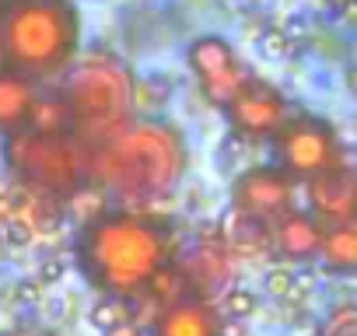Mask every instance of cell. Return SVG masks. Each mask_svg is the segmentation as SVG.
Returning a JSON list of instances; mask_svg holds the SVG:
<instances>
[{
	"label": "cell",
	"mask_w": 357,
	"mask_h": 336,
	"mask_svg": "<svg viewBox=\"0 0 357 336\" xmlns=\"http://www.w3.org/2000/svg\"><path fill=\"white\" fill-rule=\"evenodd\" d=\"M178 238L168 221L140 211H102L74 235V263L102 298H137L175 263Z\"/></svg>",
	"instance_id": "6da1fadb"
},
{
	"label": "cell",
	"mask_w": 357,
	"mask_h": 336,
	"mask_svg": "<svg viewBox=\"0 0 357 336\" xmlns=\"http://www.w3.org/2000/svg\"><path fill=\"white\" fill-rule=\"evenodd\" d=\"M186 172V137L161 116H140L105 144L91 147V190L133 207L168 200L183 186Z\"/></svg>",
	"instance_id": "7a4b0ae2"
},
{
	"label": "cell",
	"mask_w": 357,
	"mask_h": 336,
	"mask_svg": "<svg viewBox=\"0 0 357 336\" xmlns=\"http://www.w3.org/2000/svg\"><path fill=\"white\" fill-rule=\"evenodd\" d=\"M81 56L74 0H8L0 8V67L32 84L63 81Z\"/></svg>",
	"instance_id": "3957f363"
},
{
	"label": "cell",
	"mask_w": 357,
	"mask_h": 336,
	"mask_svg": "<svg viewBox=\"0 0 357 336\" xmlns=\"http://www.w3.org/2000/svg\"><path fill=\"white\" fill-rule=\"evenodd\" d=\"M56 91L67 102L70 133L88 147L105 144L137 119V77L116 53L95 49L77 56Z\"/></svg>",
	"instance_id": "277c9868"
},
{
	"label": "cell",
	"mask_w": 357,
	"mask_h": 336,
	"mask_svg": "<svg viewBox=\"0 0 357 336\" xmlns=\"http://www.w3.org/2000/svg\"><path fill=\"white\" fill-rule=\"evenodd\" d=\"M4 165L15 183L43 200L70 204L77 193L91 190V147L77 137L18 133L4 140Z\"/></svg>",
	"instance_id": "5b68a950"
},
{
	"label": "cell",
	"mask_w": 357,
	"mask_h": 336,
	"mask_svg": "<svg viewBox=\"0 0 357 336\" xmlns=\"http://www.w3.org/2000/svg\"><path fill=\"white\" fill-rule=\"evenodd\" d=\"M270 147H273V165L284 176H291L298 186L343 165V144H340L336 126L305 109L291 112V119L280 126V133L270 140Z\"/></svg>",
	"instance_id": "8992f818"
},
{
	"label": "cell",
	"mask_w": 357,
	"mask_h": 336,
	"mask_svg": "<svg viewBox=\"0 0 357 336\" xmlns=\"http://www.w3.org/2000/svg\"><path fill=\"white\" fill-rule=\"evenodd\" d=\"M186 67L193 70L204 98L218 109H228L235 102V95L252 81L245 63L238 60V53L231 49L228 39L221 36H200L186 46Z\"/></svg>",
	"instance_id": "52a82bcc"
},
{
	"label": "cell",
	"mask_w": 357,
	"mask_h": 336,
	"mask_svg": "<svg viewBox=\"0 0 357 336\" xmlns=\"http://www.w3.org/2000/svg\"><path fill=\"white\" fill-rule=\"evenodd\" d=\"M294 190L298 183L291 176H284L280 168L270 165H249L231 179V211L259 217L266 224H277L280 217H287L294 211Z\"/></svg>",
	"instance_id": "ba28073f"
},
{
	"label": "cell",
	"mask_w": 357,
	"mask_h": 336,
	"mask_svg": "<svg viewBox=\"0 0 357 336\" xmlns=\"http://www.w3.org/2000/svg\"><path fill=\"white\" fill-rule=\"evenodd\" d=\"M231 140H245V144H259V140H273L280 133V126L291 119V105L287 98L266 84V81H249L235 102L225 109Z\"/></svg>",
	"instance_id": "9c48e42d"
},
{
	"label": "cell",
	"mask_w": 357,
	"mask_h": 336,
	"mask_svg": "<svg viewBox=\"0 0 357 336\" xmlns=\"http://www.w3.org/2000/svg\"><path fill=\"white\" fill-rule=\"evenodd\" d=\"M175 273L183 277V287L190 298H204L211 301L214 294L228 291L231 280V249L221 235L214 238H200L193 249L183 252V259L175 263Z\"/></svg>",
	"instance_id": "30bf717a"
},
{
	"label": "cell",
	"mask_w": 357,
	"mask_h": 336,
	"mask_svg": "<svg viewBox=\"0 0 357 336\" xmlns=\"http://www.w3.org/2000/svg\"><path fill=\"white\" fill-rule=\"evenodd\" d=\"M305 200H308V214L326 228L350 224L357 217V168L343 161L329 172L315 176L312 183H305Z\"/></svg>",
	"instance_id": "8fae6325"
},
{
	"label": "cell",
	"mask_w": 357,
	"mask_h": 336,
	"mask_svg": "<svg viewBox=\"0 0 357 336\" xmlns=\"http://www.w3.org/2000/svg\"><path fill=\"white\" fill-rule=\"evenodd\" d=\"M221 312L204 298H178L161 305L151 322V336H221Z\"/></svg>",
	"instance_id": "7c38bea8"
},
{
	"label": "cell",
	"mask_w": 357,
	"mask_h": 336,
	"mask_svg": "<svg viewBox=\"0 0 357 336\" xmlns=\"http://www.w3.org/2000/svg\"><path fill=\"white\" fill-rule=\"evenodd\" d=\"M322 242H326V224L315 221L308 211H291L287 217H280L273 224V249L291 259V263H308L322 252Z\"/></svg>",
	"instance_id": "4fadbf2b"
},
{
	"label": "cell",
	"mask_w": 357,
	"mask_h": 336,
	"mask_svg": "<svg viewBox=\"0 0 357 336\" xmlns=\"http://www.w3.org/2000/svg\"><path fill=\"white\" fill-rule=\"evenodd\" d=\"M36 102H39V84L0 67V140H11L29 130Z\"/></svg>",
	"instance_id": "5bb4252c"
},
{
	"label": "cell",
	"mask_w": 357,
	"mask_h": 336,
	"mask_svg": "<svg viewBox=\"0 0 357 336\" xmlns=\"http://www.w3.org/2000/svg\"><path fill=\"white\" fill-rule=\"evenodd\" d=\"M221 238L228 242L231 252H266L273 249V224L259 221V217H249V214H238V211H228L225 217V228H221Z\"/></svg>",
	"instance_id": "9a60e30c"
},
{
	"label": "cell",
	"mask_w": 357,
	"mask_h": 336,
	"mask_svg": "<svg viewBox=\"0 0 357 336\" xmlns=\"http://www.w3.org/2000/svg\"><path fill=\"white\" fill-rule=\"evenodd\" d=\"M319 259L333 273H357V231L350 224L326 228V242H322Z\"/></svg>",
	"instance_id": "2e32d148"
},
{
	"label": "cell",
	"mask_w": 357,
	"mask_h": 336,
	"mask_svg": "<svg viewBox=\"0 0 357 336\" xmlns=\"http://www.w3.org/2000/svg\"><path fill=\"white\" fill-rule=\"evenodd\" d=\"M32 133H46V137H67L70 133V112H67V102L60 91H50L43 95L39 91V102L32 109V123H29ZM74 137V133H70Z\"/></svg>",
	"instance_id": "e0dca14e"
},
{
	"label": "cell",
	"mask_w": 357,
	"mask_h": 336,
	"mask_svg": "<svg viewBox=\"0 0 357 336\" xmlns=\"http://www.w3.org/2000/svg\"><path fill=\"white\" fill-rule=\"evenodd\" d=\"M319 336H357V301L336 305V308L322 319Z\"/></svg>",
	"instance_id": "ac0fdd59"
},
{
	"label": "cell",
	"mask_w": 357,
	"mask_h": 336,
	"mask_svg": "<svg viewBox=\"0 0 357 336\" xmlns=\"http://www.w3.org/2000/svg\"><path fill=\"white\" fill-rule=\"evenodd\" d=\"M252 308H256V294L252 291H245V287H228L225 294H221V319H238V322H245V315H252Z\"/></svg>",
	"instance_id": "d6986e66"
},
{
	"label": "cell",
	"mask_w": 357,
	"mask_h": 336,
	"mask_svg": "<svg viewBox=\"0 0 357 336\" xmlns=\"http://www.w3.org/2000/svg\"><path fill=\"white\" fill-rule=\"evenodd\" d=\"M91 322H95L102 333H109V329L130 322V308H126V301H119V298H102V301L91 308Z\"/></svg>",
	"instance_id": "ffe728a7"
},
{
	"label": "cell",
	"mask_w": 357,
	"mask_h": 336,
	"mask_svg": "<svg viewBox=\"0 0 357 336\" xmlns=\"http://www.w3.org/2000/svg\"><path fill=\"white\" fill-rule=\"evenodd\" d=\"M263 53L270 56V60H284L287 56V49H291V43H287V36L280 32V29H270L266 36H263Z\"/></svg>",
	"instance_id": "44dd1931"
},
{
	"label": "cell",
	"mask_w": 357,
	"mask_h": 336,
	"mask_svg": "<svg viewBox=\"0 0 357 336\" xmlns=\"http://www.w3.org/2000/svg\"><path fill=\"white\" fill-rule=\"evenodd\" d=\"M291 287H294V277H291V270H284V266H273V270L266 273V291H270V294H277V298H280V294H287Z\"/></svg>",
	"instance_id": "7402d4cb"
},
{
	"label": "cell",
	"mask_w": 357,
	"mask_h": 336,
	"mask_svg": "<svg viewBox=\"0 0 357 336\" xmlns=\"http://www.w3.org/2000/svg\"><path fill=\"white\" fill-rule=\"evenodd\" d=\"M63 277V263L60 259H46L43 270H39V284H56Z\"/></svg>",
	"instance_id": "603a6c76"
},
{
	"label": "cell",
	"mask_w": 357,
	"mask_h": 336,
	"mask_svg": "<svg viewBox=\"0 0 357 336\" xmlns=\"http://www.w3.org/2000/svg\"><path fill=\"white\" fill-rule=\"evenodd\" d=\"M242 333H245V322H238V319H225L221 336H242Z\"/></svg>",
	"instance_id": "cb8c5ba5"
},
{
	"label": "cell",
	"mask_w": 357,
	"mask_h": 336,
	"mask_svg": "<svg viewBox=\"0 0 357 336\" xmlns=\"http://www.w3.org/2000/svg\"><path fill=\"white\" fill-rule=\"evenodd\" d=\"M105 336H144V333H140V329H137L133 322H123V326H116V329H109Z\"/></svg>",
	"instance_id": "d4e9b609"
},
{
	"label": "cell",
	"mask_w": 357,
	"mask_h": 336,
	"mask_svg": "<svg viewBox=\"0 0 357 336\" xmlns=\"http://www.w3.org/2000/svg\"><path fill=\"white\" fill-rule=\"evenodd\" d=\"M347 84H350V91L357 95V67H350V70H347Z\"/></svg>",
	"instance_id": "484cf974"
},
{
	"label": "cell",
	"mask_w": 357,
	"mask_h": 336,
	"mask_svg": "<svg viewBox=\"0 0 357 336\" xmlns=\"http://www.w3.org/2000/svg\"><path fill=\"white\" fill-rule=\"evenodd\" d=\"M4 4H8V0H0V8H4Z\"/></svg>",
	"instance_id": "4316f807"
}]
</instances>
